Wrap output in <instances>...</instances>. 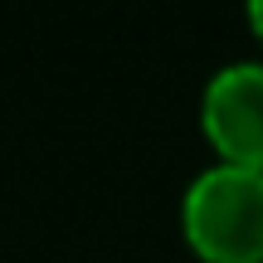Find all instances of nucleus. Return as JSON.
Segmentation results:
<instances>
[{"label":"nucleus","instance_id":"nucleus-1","mask_svg":"<svg viewBox=\"0 0 263 263\" xmlns=\"http://www.w3.org/2000/svg\"><path fill=\"white\" fill-rule=\"evenodd\" d=\"M185 234L210 263L263 258V171L219 166L200 171L185 190Z\"/></svg>","mask_w":263,"mask_h":263},{"label":"nucleus","instance_id":"nucleus-2","mask_svg":"<svg viewBox=\"0 0 263 263\" xmlns=\"http://www.w3.org/2000/svg\"><path fill=\"white\" fill-rule=\"evenodd\" d=\"M205 132L229 166L263 171V64H229L210 78Z\"/></svg>","mask_w":263,"mask_h":263},{"label":"nucleus","instance_id":"nucleus-3","mask_svg":"<svg viewBox=\"0 0 263 263\" xmlns=\"http://www.w3.org/2000/svg\"><path fill=\"white\" fill-rule=\"evenodd\" d=\"M249 20H254V29L263 34V0H254V5H249Z\"/></svg>","mask_w":263,"mask_h":263}]
</instances>
